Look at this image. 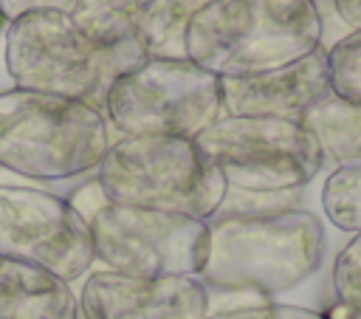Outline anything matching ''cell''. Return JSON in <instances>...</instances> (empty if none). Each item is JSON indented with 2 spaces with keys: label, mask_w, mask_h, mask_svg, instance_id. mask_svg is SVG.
Masks as SVG:
<instances>
[{
  "label": "cell",
  "mask_w": 361,
  "mask_h": 319,
  "mask_svg": "<svg viewBox=\"0 0 361 319\" xmlns=\"http://www.w3.org/2000/svg\"><path fill=\"white\" fill-rule=\"evenodd\" d=\"M203 285L214 294L276 296L313 271L324 260L322 220L299 209L265 215H212Z\"/></svg>",
  "instance_id": "cell-1"
},
{
  "label": "cell",
  "mask_w": 361,
  "mask_h": 319,
  "mask_svg": "<svg viewBox=\"0 0 361 319\" xmlns=\"http://www.w3.org/2000/svg\"><path fill=\"white\" fill-rule=\"evenodd\" d=\"M322 34L316 0H209L186 28V59L217 79L251 76L307 56Z\"/></svg>",
  "instance_id": "cell-2"
},
{
  "label": "cell",
  "mask_w": 361,
  "mask_h": 319,
  "mask_svg": "<svg viewBox=\"0 0 361 319\" xmlns=\"http://www.w3.org/2000/svg\"><path fill=\"white\" fill-rule=\"evenodd\" d=\"M110 127L96 107L34 90H0V167L31 181L96 172Z\"/></svg>",
  "instance_id": "cell-3"
},
{
  "label": "cell",
  "mask_w": 361,
  "mask_h": 319,
  "mask_svg": "<svg viewBox=\"0 0 361 319\" xmlns=\"http://www.w3.org/2000/svg\"><path fill=\"white\" fill-rule=\"evenodd\" d=\"M110 203L209 220L226 183L192 138H116L96 167Z\"/></svg>",
  "instance_id": "cell-4"
},
{
  "label": "cell",
  "mask_w": 361,
  "mask_h": 319,
  "mask_svg": "<svg viewBox=\"0 0 361 319\" xmlns=\"http://www.w3.org/2000/svg\"><path fill=\"white\" fill-rule=\"evenodd\" d=\"M135 62L96 48L68 14L31 11L6 28V71L20 90L85 102L104 113L110 85Z\"/></svg>",
  "instance_id": "cell-5"
},
{
  "label": "cell",
  "mask_w": 361,
  "mask_h": 319,
  "mask_svg": "<svg viewBox=\"0 0 361 319\" xmlns=\"http://www.w3.org/2000/svg\"><path fill=\"white\" fill-rule=\"evenodd\" d=\"M220 116V79L192 59H144L104 96V119L118 138L195 141Z\"/></svg>",
  "instance_id": "cell-6"
},
{
  "label": "cell",
  "mask_w": 361,
  "mask_h": 319,
  "mask_svg": "<svg viewBox=\"0 0 361 319\" xmlns=\"http://www.w3.org/2000/svg\"><path fill=\"white\" fill-rule=\"evenodd\" d=\"M197 150L220 172L226 189H305L322 169V152L299 121L220 116L197 138Z\"/></svg>",
  "instance_id": "cell-7"
},
{
  "label": "cell",
  "mask_w": 361,
  "mask_h": 319,
  "mask_svg": "<svg viewBox=\"0 0 361 319\" xmlns=\"http://www.w3.org/2000/svg\"><path fill=\"white\" fill-rule=\"evenodd\" d=\"M93 257L130 277H200L209 223L186 215L107 203L90 223Z\"/></svg>",
  "instance_id": "cell-8"
},
{
  "label": "cell",
  "mask_w": 361,
  "mask_h": 319,
  "mask_svg": "<svg viewBox=\"0 0 361 319\" xmlns=\"http://www.w3.org/2000/svg\"><path fill=\"white\" fill-rule=\"evenodd\" d=\"M0 257L45 268L65 282L96 263L90 229L68 198L14 183H0Z\"/></svg>",
  "instance_id": "cell-9"
},
{
  "label": "cell",
  "mask_w": 361,
  "mask_h": 319,
  "mask_svg": "<svg viewBox=\"0 0 361 319\" xmlns=\"http://www.w3.org/2000/svg\"><path fill=\"white\" fill-rule=\"evenodd\" d=\"M82 319H206L212 291L200 277H130L93 271L79 294Z\"/></svg>",
  "instance_id": "cell-10"
},
{
  "label": "cell",
  "mask_w": 361,
  "mask_h": 319,
  "mask_svg": "<svg viewBox=\"0 0 361 319\" xmlns=\"http://www.w3.org/2000/svg\"><path fill=\"white\" fill-rule=\"evenodd\" d=\"M330 93L327 48L319 45L307 56L251 76L220 79L223 116L285 119L302 121L305 113Z\"/></svg>",
  "instance_id": "cell-11"
},
{
  "label": "cell",
  "mask_w": 361,
  "mask_h": 319,
  "mask_svg": "<svg viewBox=\"0 0 361 319\" xmlns=\"http://www.w3.org/2000/svg\"><path fill=\"white\" fill-rule=\"evenodd\" d=\"M0 319H79V296L51 271L0 257Z\"/></svg>",
  "instance_id": "cell-12"
},
{
  "label": "cell",
  "mask_w": 361,
  "mask_h": 319,
  "mask_svg": "<svg viewBox=\"0 0 361 319\" xmlns=\"http://www.w3.org/2000/svg\"><path fill=\"white\" fill-rule=\"evenodd\" d=\"M141 14L144 0H79L68 17L96 48L138 65L147 59L141 45Z\"/></svg>",
  "instance_id": "cell-13"
},
{
  "label": "cell",
  "mask_w": 361,
  "mask_h": 319,
  "mask_svg": "<svg viewBox=\"0 0 361 319\" xmlns=\"http://www.w3.org/2000/svg\"><path fill=\"white\" fill-rule=\"evenodd\" d=\"M316 141L322 161L336 167L361 158V102L327 93L299 121Z\"/></svg>",
  "instance_id": "cell-14"
},
{
  "label": "cell",
  "mask_w": 361,
  "mask_h": 319,
  "mask_svg": "<svg viewBox=\"0 0 361 319\" xmlns=\"http://www.w3.org/2000/svg\"><path fill=\"white\" fill-rule=\"evenodd\" d=\"M209 0H144L141 45L147 59H186V28Z\"/></svg>",
  "instance_id": "cell-15"
},
{
  "label": "cell",
  "mask_w": 361,
  "mask_h": 319,
  "mask_svg": "<svg viewBox=\"0 0 361 319\" xmlns=\"http://www.w3.org/2000/svg\"><path fill=\"white\" fill-rule=\"evenodd\" d=\"M319 313L322 319H361V234H353L336 254L330 296Z\"/></svg>",
  "instance_id": "cell-16"
},
{
  "label": "cell",
  "mask_w": 361,
  "mask_h": 319,
  "mask_svg": "<svg viewBox=\"0 0 361 319\" xmlns=\"http://www.w3.org/2000/svg\"><path fill=\"white\" fill-rule=\"evenodd\" d=\"M327 220L347 234H361V158L336 167L322 183Z\"/></svg>",
  "instance_id": "cell-17"
},
{
  "label": "cell",
  "mask_w": 361,
  "mask_h": 319,
  "mask_svg": "<svg viewBox=\"0 0 361 319\" xmlns=\"http://www.w3.org/2000/svg\"><path fill=\"white\" fill-rule=\"evenodd\" d=\"M330 93L361 102V31H350L327 48Z\"/></svg>",
  "instance_id": "cell-18"
},
{
  "label": "cell",
  "mask_w": 361,
  "mask_h": 319,
  "mask_svg": "<svg viewBox=\"0 0 361 319\" xmlns=\"http://www.w3.org/2000/svg\"><path fill=\"white\" fill-rule=\"evenodd\" d=\"M305 189H288V192H243V189H226L220 206L214 215H265V212H282V209H299Z\"/></svg>",
  "instance_id": "cell-19"
},
{
  "label": "cell",
  "mask_w": 361,
  "mask_h": 319,
  "mask_svg": "<svg viewBox=\"0 0 361 319\" xmlns=\"http://www.w3.org/2000/svg\"><path fill=\"white\" fill-rule=\"evenodd\" d=\"M206 319H322L319 311L302 308V305H285V302H254V305H237L226 311H212Z\"/></svg>",
  "instance_id": "cell-20"
},
{
  "label": "cell",
  "mask_w": 361,
  "mask_h": 319,
  "mask_svg": "<svg viewBox=\"0 0 361 319\" xmlns=\"http://www.w3.org/2000/svg\"><path fill=\"white\" fill-rule=\"evenodd\" d=\"M68 203L73 206V212L85 220V223H90L107 203H110V198L104 195V189H102V183L96 181V175L90 178V181H85V183H79L71 195H68Z\"/></svg>",
  "instance_id": "cell-21"
},
{
  "label": "cell",
  "mask_w": 361,
  "mask_h": 319,
  "mask_svg": "<svg viewBox=\"0 0 361 319\" xmlns=\"http://www.w3.org/2000/svg\"><path fill=\"white\" fill-rule=\"evenodd\" d=\"M79 6V0H0V14L6 23L31 14V11H59V14H71Z\"/></svg>",
  "instance_id": "cell-22"
},
{
  "label": "cell",
  "mask_w": 361,
  "mask_h": 319,
  "mask_svg": "<svg viewBox=\"0 0 361 319\" xmlns=\"http://www.w3.org/2000/svg\"><path fill=\"white\" fill-rule=\"evenodd\" d=\"M330 6L350 31H361V0H330Z\"/></svg>",
  "instance_id": "cell-23"
},
{
  "label": "cell",
  "mask_w": 361,
  "mask_h": 319,
  "mask_svg": "<svg viewBox=\"0 0 361 319\" xmlns=\"http://www.w3.org/2000/svg\"><path fill=\"white\" fill-rule=\"evenodd\" d=\"M3 23H6V20H3V14H0V25H3Z\"/></svg>",
  "instance_id": "cell-24"
}]
</instances>
